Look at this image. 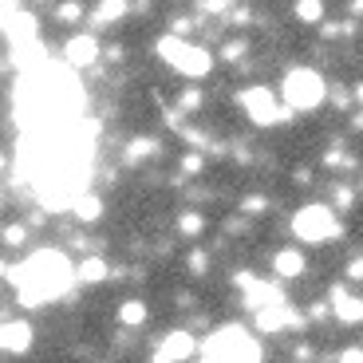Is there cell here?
Masks as SVG:
<instances>
[{
    "instance_id": "obj_1",
    "label": "cell",
    "mask_w": 363,
    "mask_h": 363,
    "mask_svg": "<svg viewBox=\"0 0 363 363\" xmlns=\"http://www.w3.org/2000/svg\"><path fill=\"white\" fill-rule=\"evenodd\" d=\"M79 272L67 264L64 253H55V249H40L36 257H28L24 269H16V284H20V304L24 308H40L48 300H60L72 281Z\"/></svg>"
},
{
    "instance_id": "obj_2",
    "label": "cell",
    "mask_w": 363,
    "mask_h": 363,
    "mask_svg": "<svg viewBox=\"0 0 363 363\" xmlns=\"http://www.w3.org/2000/svg\"><path fill=\"white\" fill-rule=\"evenodd\" d=\"M201 363H261V344L249 336L245 328H218L213 336L201 344Z\"/></svg>"
},
{
    "instance_id": "obj_3",
    "label": "cell",
    "mask_w": 363,
    "mask_h": 363,
    "mask_svg": "<svg viewBox=\"0 0 363 363\" xmlns=\"http://www.w3.org/2000/svg\"><path fill=\"white\" fill-rule=\"evenodd\" d=\"M281 95H284V107L289 111H316L328 99V83L312 67H292L281 83Z\"/></svg>"
},
{
    "instance_id": "obj_4",
    "label": "cell",
    "mask_w": 363,
    "mask_h": 363,
    "mask_svg": "<svg viewBox=\"0 0 363 363\" xmlns=\"http://www.w3.org/2000/svg\"><path fill=\"white\" fill-rule=\"evenodd\" d=\"M158 55H162L170 67H178L182 75H190V79H201V75L213 67V55L198 44H186L182 36H162L158 40Z\"/></svg>"
},
{
    "instance_id": "obj_5",
    "label": "cell",
    "mask_w": 363,
    "mask_h": 363,
    "mask_svg": "<svg viewBox=\"0 0 363 363\" xmlns=\"http://www.w3.org/2000/svg\"><path fill=\"white\" fill-rule=\"evenodd\" d=\"M292 233L300 237V241H308V245H316V241H332V237H340L344 229H340L336 213L328 206H304L292 218Z\"/></svg>"
},
{
    "instance_id": "obj_6",
    "label": "cell",
    "mask_w": 363,
    "mask_h": 363,
    "mask_svg": "<svg viewBox=\"0 0 363 363\" xmlns=\"http://www.w3.org/2000/svg\"><path fill=\"white\" fill-rule=\"evenodd\" d=\"M241 107H245L249 118H253V123H261V127L289 123V115H292L289 107H277V95H272L269 87H249L245 95H241Z\"/></svg>"
},
{
    "instance_id": "obj_7",
    "label": "cell",
    "mask_w": 363,
    "mask_h": 363,
    "mask_svg": "<svg viewBox=\"0 0 363 363\" xmlns=\"http://www.w3.org/2000/svg\"><path fill=\"white\" fill-rule=\"evenodd\" d=\"M194 352H198V340H194L190 332H170V336L158 344V352L150 363H182V359H190Z\"/></svg>"
},
{
    "instance_id": "obj_8",
    "label": "cell",
    "mask_w": 363,
    "mask_h": 363,
    "mask_svg": "<svg viewBox=\"0 0 363 363\" xmlns=\"http://www.w3.org/2000/svg\"><path fill=\"white\" fill-rule=\"evenodd\" d=\"M300 324H304V316L292 304H272V308L257 312V328L261 332H284V328H300Z\"/></svg>"
},
{
    "instance_id": "obj_9",
    "label": "cell",
    "mask_w": 363,
    "mask_h": 363,
    "mask_svg": "<svg viewBox=\"0 0 363 363\" xmlns=\"http://www.w3.org/2000/svg\"><path fill=\"white\" fill-rule=\"evenodd\" d=\"M332 312H336L340 324H363V300L352 296L344 284H336V289H332Z\"/></svg>"
},
{
    "instance_id": "obj_10",
    "label": "cell",
    "mask_w": 363,
    "mask_h": 363,
    "mask_svg": "<svg viewBox=\"0 0 363 363\" xmlns=\"http://www.w3.org/2000/svg\"><path fill=\"white\" fill-rule=\"evenodd\" d=\"M64 55H67V64L72 67H91L95 60H99V40L95 36H72L67 40V48H64Z\"/></svg>"
},
{
    "instance_id": "obj_11",
    "label": "cell",
    "mask_w": 363,
    "mask_h": 363,
    "mask_svg": "<svg viewBox=\"0 0 363 363\" xmlns=\"http://www.w3.org/2000/svg\"><path fill=\"white\" fill-rule=\"evenodd\" d=\"M0 344H4V352H9V355L28 352V344H32V328H28L24 320H9L4 332H0Z\"/></svg>"
},
{
    "instance_id": "obj_12",
    "label": "cell",
    "mask_w": 363,
    "mask_h": 363,
    "mask_svg": "<svg viewBox=\"0 0 363 363\" xmlns=\"http://www.w3.org/2000/svg\"><path fill=\"white\" fill-rule=\"evenodd\" d=\"M272 272L284 277V281L300 277V272H304V253H300V249H281V253L272 257Z\"/></svg>"
},
{
    "instance_id": "obj_13",
    "label": "cell",
    "mask_w": 363,
    "mask_h": 363,
    "mask_svg": "<svg viewBox=\"0 0 363 363\" xmlns=\"http://www.w3.org/2000/svg\"><path fill=\"white\" fill-rule=\"evenodd\" d=\"M72 209H75V218H79V221H99L103 218V201L95 198V194H83Z\"/></svg>"
},
{
    "instance_id": "obj_14",
    "label": "cell",
    "mask_w": 363,
    "mask_h": 363,
    "mask_svg": "<svg viewBox=\"0 0 363 363\" xmlns=\"http://www.w3.org/2000/svg\"><path fill=\"white\" fill-rule=\"evenodd\" d=\"M127 12V4L123 0H103L99 9H95V28H107V24H115L118 16Z\"/></svg>"
},
{
    "instance_id": "obj_15",
    "label": "cell",
    "mask_w": 363,
    "mask_h": 363,
    "mask_svg": "<svg viewBox=\"0 0 363 363\" xmlns=\"http://www.w3.org/2000/svg\"><path fill=\"white\" fill-rule=\"evenodd\" d=\"M75 272H79V281H83V284H99L103 277H107V264H103L99 257H87V261H83Z\"/></svg>"
},
{
    "instance_id": "obj_16",
    "label": "cell",
    "mask_w": 363,
    "mask_h": 363,
    "mask_svg": "<svg viewBox=\"0 0 363 363\" xmlns=\"http://www.w3.org/2000/svg\"><path fill=\"white\" fill-rule=\"evenodd\" d=\"M118 320H123V324H130V328H135V324H143V320H146V308H143V304H138V300H127V304L118 308Z\"/></svg>"
},
{
    "instance_id": "obj_17",
    "label": "cell",
    "mask_w": 363,
    "mask_h": 363,
    "mask_svg": "<svg viewBox=\"0 0 363 363\" xmlns=\"http://www.w3.org/2000/svg\"><path fill=\"white\" fill-rule=\"evenodd\" d=\"M155 150H158V143H155V138H135V143L127 146V158H130V162H138V158L155 155Z\"/></svg>"
},
{
    "instance_id": "obj_18",
    "label": "cell",
    "mask_w": 363,
    "mask_h": 363,
    "mask_svg": "<svg viewBox=\"0 0 363 363\" xmlns=\"http://www.w3.org/2000/svg\"><path fill=\"white\" fill-rule=\"evenodd\" d=\"M198 107H201V91H198V87H186V91L178 95V111L186 115V111H198Z\"/></svg>"
},
{
    "instance_id": "obj_19",
    "label": "cell",
    "mask_w": 363,
    "mask_h": 363,
    "mask_svg": "<svg viewBox=\"0 0 363 363\" xmlns=\"http://www.w3.org/2000/svg\"><path fill=\"white\" fill-rule=\"evenodd\" d=\"M201 225H206V221H201L198 213H182V218H178V229H182V233H186V237L201 233Z\"/></svg>"
},
{
    "instance_id": "obj_20",
    "label": "cell",
    "mask_w": 363,
    "mask_h": 363,
    "mask_svg": "<svg viewBox=\"0 0 363 363\" xmlns=\"http://www.w3.org/2000/svg\"><path fill=\"white\" fill-rule=\"evenodd\" d=\"M296 16H300V20H320V16H324V4H316V0H304V4H296Z\"/></svg>"
},
{
    "instance_id": "obj_21",
    "label": "cell",
    "mask_w": 363,
    "mask_h": 363,
    "mask_svg": "<svg viewBox=\"0 0 363 363\" xmlns=\"http://www.w3.org/2000/svg\"><path fill=\"white\" fill-rule=\"evenodd\" d=\"M352 201H355L352 186H344V182H340V186H336V206L340 209H352Z\"/></svg>"
},
{
    "instance_id": "obj_22",
    "label": "cell",
    "mask_w": 363,
    "mask_h": 363,
    "mask_svg": "<svg viewBox=\"0 0 363 363\" xmlns=\"http://www.w3.org/2000/svg\"><path fill=\"white\" fill-rule=\"evenodd\" d=\"M55 16H60V20H79L83 16V4H60Z\"/></svg>"
},
{
    "instance_id": "obj_23",
    "label": "cell",
    "mask_w": 363,
    "mask_h": 363,
    "mask_svg": "<svg viewBox=\"0 0 363 363\" xmlns=\"http://www.w3.org/2000/svg\"><path fill=\"white\" fill-rule=\"evenodd\" d=\"M24 241V225H9L4 229V245H20Z\"/></svg>"
},
{
    "instance_id": "obj_24",
    "label": "cell",
    "mask_w": 363,
    "mask_h": 363,
    "mask_svg": "<svg viewBox=\"0 0 363 363\" xmlns=\"http://www.w3.org/2000/svg\"><path fill=\"white\" fill-rule=\"evenodd\" d=\"M182 170H186V174H198V170H201V155H186V158H182Z\"/></svg>"
},
{
    "instance_id": "obj_25",
    "label": "cell",
    "mask_w": 363,
    "mask_h": 363,
    "mask_svg": "<svg viewBox=\"0 0 363 363\" xmlns=\"http://www.w3.org/2000/svg\"><path fill=\"white\" fill-rule=\"evenodd\" d=\"M264 206H269L264 198H245V201H241V209H245V213H261Z\"/></svg>"
},
{
    "instance_id": "obj_26",
    "label": "cell",
    "mask_w": 363,
    "mask_h": 363,
    "mask_svg": "<svg viewBox=\"0 0 363 363\" xmlns=\"http://www.w3.org/2000/svg\"><path fill=\"white\" fill-rule=\"evenodd\" d=\"M340 363H363V347H347V352L340 355Z\"/></svg>"
},
{
    "instance_id": "obj_27",
    "label": "cell",
    "mask_w": 363,
    "mask_h": 363,
    "mask_svg": "<svg viewBox=\"0 0 363 363\" xmlns=\"http://www.w3.org/2000/svg\"><path fill=\"white\" fill-rule=\"evenodd\" d=\"M347 277H352V281H363V257H355V261L347 264Z\"/></svg>"
},
{
    "instance_id": "obj_28",
    "label": "cell",
    "mask_w": 363,
    "mask_h": 363,
    "mask_svg": "<svg viewBox=\"0 0 363 363\" xmlns=\"http://www.w3.org/2000/svg\"><path fill=\"white\" fill-rule=\"evenodd\" d=\"M229 4H221V0H206V4H201V12H213V16H218V12H225Z\"/></svg>"
},
{
    "instance_id": "obj_29",
    "label": "cell",
    "mask_w": 363,
    "mask_h": 363,
    "mask_svg": "<svg viewBox=\"0 0 363 363\" xmlns=\"http://www.w3.org/2000/svg\"><path fill=\"white\" fill-rule=\"evenodd\" d=\"M190 269H194V272H206V253H194V257H190Z\"/></svg>"
},
{
    "instance_id": "obj_30",
    "label": "cell",
    "mask_w": 363,
    "mask_h": 363,
    "mask_svg": "<svg viewBox=\"0 0 363 363\" xmlns=\"http://www.w3.org/2000/svg\"><path fill=\"white\" fill-rule=\"evenodd\" d=\"M241 52H245V44H229L225 48V60H241Z\"/></svg>"
},
{
    "instance_id": "obj_31",
    "label": "cell",
    "mask_w": 363,
    "mask_h": 363,
    "mask_svg": "<svg viewBox=\"0 0 363 363\" xmlns=\"http://www.w3.org/2000/svg\"><path fill=\"white\" fill-rule=\"evenodd\" d=\"M355 99H359V103H363V83H359V87H355Z\"/></svg>"
},
{
    "instance_id": "obj_32",
    "label": "cell",
    "mask_w": 363,
    "mask_h": 363,
    "mask_svg": "<svg viewBox=\"0 0 363 363\" xmlns=\"http://www.w3.org/2000/svg\"><path fill=\"white\" fill-rule=\"evenodd\" d=\"M355 12H359V16H363V0H359V4H355Z\"/></svg>"
}]
</instances>
